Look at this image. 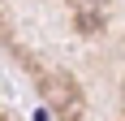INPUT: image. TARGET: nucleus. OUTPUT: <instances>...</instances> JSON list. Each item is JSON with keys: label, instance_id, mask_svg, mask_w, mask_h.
<instances>
[]
</instances>
